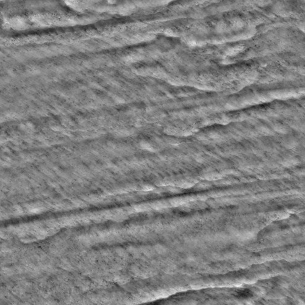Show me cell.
I'll return each instance as SVG.
<instances>
[{
    "label": "cell",
    "instance_id": "6da1fadb",
    "mask_svg": "<svg viewBox=\"0 0 305 305\" xmlns=\"http://www.w3.org/2000/svg\"><path fill=\"white\" fill-rule=\"evenodd\" d=\"M238 295H239V297H242V298H247L251 296V292L249 290L246 289V290H242V291L239 292L238 293Z\"/></svg>",
    "mask_w": 305,
    "mask_h": 305
}]
</instances>
